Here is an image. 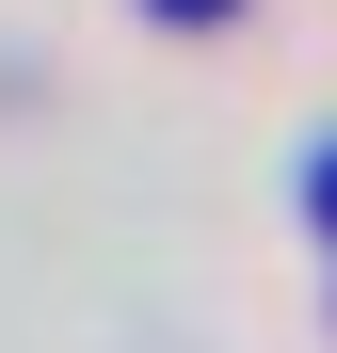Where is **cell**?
<instances>
[{
	"instance_id": "cell-1",
	"label": "cell",
	"mask_w": 337,
	"mask_h": 353,
	"mask_svg": "<svg viewBox=\"0 0 337 353\" xmlns=\"http://www.w3.org/2000/svg\"><path fill=\"white\" fill-rule=\"evenodd\" d=\"M305 209H321V225H337V145H321V176H305Z\"/></svg>"
},
{
	"instance_id": "cell-2",
	"label": "cell",
	"mask_w": 337,
	"mask_h": 353,
	"mask_svg": "<svg viewBox=\"0 0 337 353\" xmlns=\"http://www.w3.org/2000/svg\"><path fill=\"white\" fill-rule=\"evenodd\" d=\"M161 17H225V0H161Z\"/></svg>"
}]
</instances>
